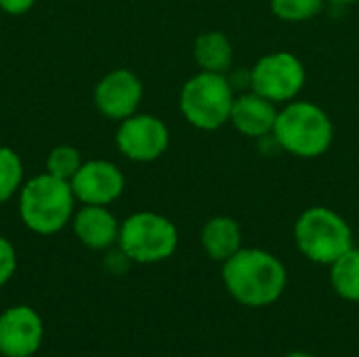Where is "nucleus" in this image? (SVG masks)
<instances>
[{
	"instance_id": "obj_1",
	"label": "nucleus",
	"mask_w": 359,
	"mask_h": 357,
	"mask_svg": "<svg viewBox=\"0 0 359 357\" xmlns=\"http://www.w3.org/2000/svg\"><path fill=\"white\" fill-rule=\"evenodd\" d=\"M284 263L261 248H240L223 263V284L227 292L246 307H267L286 288Z\"/></svg>"
},
{
	"instance_id": "obj_2",
	"label": "nucleus",
	"mask_w": 359,
	"mask_h": 357,
	"mask_svg": "<svg viewBox=\"0 0 359 357\" xmlns=\"http://www.w3.org/2000/svg\"><path fill=\"white\" fill-rule=\"evenodd\" d=\"M271 137L286 154L313 160L330 149L334 141V124L322 105L294 99L278 109Z\"/></svg>"
},
{
	"instance_id": "obj_3",
	"label": "nucleus",
	"mask_w": 359,
	"mask_h": 357,
	"mask_svg": "<svg viewBox=\"0 0 359 357\" xmlns=\"http://www.w3.org/2000/svg\"><path fill=\"white\" fill-rule=\"evenodd\" d=\"M76 202L69 181L42 173L21 185L19 217L29 231L53 236L72 221Z\"/></svg>"
},
{
	"instance_id": "obj_4",
	"label": "nucleus",
	"mask_w": 359,
	"mask_h": 357,
	"mask_svg": "<svg viewBox=\"0 0 359 357\" xmlns=\"http://www.w3.org/2000/svg\"><path fill=\"white\" fill-rule=\"evenodd\" d=\"M236 88L227 74L198 72L179 93V109L187 124L198 130H219L229 122Z\"/></svg>"
},
{
	"instance_id": "obj_5",
	"label": "nucleus",
	"mask_w": 359,
	"mask_h": 357,
	"mask_svg": "<svg viewBox=\"0 0 359 357\" xmlns=\"http://www.w3.org/2000/svg\"><path fill=\"white\" fill-rule=\"evenodd\" d=\"M294 242L301 255L318 265H332L353 248V231L343 215L326 206L303 210L294 223Z\"/></svg>"
},
{
	"instance_id": "obj_6",
	"label": "nucleus",
	"mask_w": 359,
	"mask_h": 357,
	"mask_svg": "<svg viewBox=\"0 0 359 357\" xmlns=\"http://www.w3.org/2000/svg\"><path fill=\"white\" fill-rule=\"evenodd\" d=\"M118 246L133 263L151 265L175 255L179 246V231L168 217L141 210L120 223Z\"/></svg>"
},
{
	"instance_id": "obj_7",
	"label": "nucleus",
	"mask_w": 359,
	"mask_h": 357,
	"mask_svg": "<svg viewBox=\"0 0 359 357\" xmlns=\"http://www.w3.org/2000/svg\"><path fill=\"white\" fill-rule=\"evenodd\" d=\"M248 90L259 93L276 105H284L301 95L307 82V69L297 55L273 50L257 59L248 69Z\"/></svg>"
},
{
	"instance_id": "obj_8",
	"label": "nucleus",
	"mask_w": 359,
	"mask_h": 357,
	"mask_svg": "<svg viewBox=\"0 0 359 357\" xmlns=\"http://www.w3.org/2000/svg\"><path fill=\"white\" fill-rule=\"evenodd\" d=\"M116 145L120 154L133 162H154L166 154L170 145V130L162 118L137 112L120 122Z\"/></svg>"
},
{
	"instance_id": "obj_9",
	"label": "nucleus",
	"mask_w": 359,
	"mask_h": 357,
	"mask_svg": "<svg viewBox=\"0 0 359 357\" xmlns=\"http://www.w3.org/2000/svg\"><path fill=\"white\" fill-rule=\"evenodd\" d=\"M143 101V82L141 78L126 67L107 72L93 90V103L97 112L109 120H126L139 112Z\"/></svg>"
},
{
	"instance_id": "obj_10",
	"label": "nucleus",
	"mask_w": 359,
	"mask_h": 357,
	"mask_svg": "<svg viewBox=\"0 0 359 357\" xmlns=\"http://www.w3.org/2000/svg\"><path fill=\"white\" fill-rule=\"evenodd\" d=\"M69 183L78 202L95 206L114 204L124 194L126 187L124 173L109 160L82 162V166L78 168Z\"/></svg>"
},
{
	"instance_id": "obj_11",
	"label": "nucleus",
	"mask_w": 359,
	"mask_h": 357,
	"mask_svg": "<svg viewBox=\"0 0 359 357\" xmlns=\"http://www.w3.org/2000/svg\"><path fill=\"white\" fill-rule=\"evenodd\" d=\"M44 339V324L36 309L15 305L0 314V356L32 357Z\"/></svg>"
},
{
	"instance_id": "obj_12",
	"label": "nucleus",
	"mask_w": 359,
	"mask_h": 357,
	"mask_svg": "<svg viewBox=\"0 0 359 357\" xmlns=\"http://www.w3.org/2000/svg\"><path fill=\"white\" fill-rule=\"evenodd\" d=\"M278 105L265 97H261L255 90H244L242 95H236L229 124L248 139H263L273 133L276 118H278Z\"/></svg>"
},
{
	"instance_id": "obj_13",
	"label": "nucleus",
	"mask_w": 359,
	"mask_h": 357,
	"mask_svg": "<svg viewBox=\"0 0 359 357\" xmlns=\"http://www.w3.org/2000/svg\"><path fill=\"white\" fill-rule=\"evenodd\" d=\"M72 227L76 238L90 250H107L120 238V223L107 206L82 204L72 217Z\"/></svg>"
},
{
	"instance_id": "obj_14",
	"label": "nucleus",
	"mask_w": 359,
	"mask_h": 357,
	"mask_svg": "<svg viewBox=\"0 0 359 357\" xmlns=\"http://www.w3.org/2000/svg\"><path fill=\"white\" fill-rule=\"evenodd\" d=\"M200 244L212 261L225 263L242 248V227L233 217H212L200 231Z\"/></svg>"
},
{
	"instance_id": "obj_15",
	"label": "nucleus",
	"mask_w": 359,
	"mask_h": 357,
	"mask_svg": "<svg viewBox=\"0 0 359 357\" xmlns=\"http://www.w3.org/2000/svg\"><path fill=\"white\" fill-rule=\"evenodd\" d=\"M194 59L200 72L229 74L233 65V44L225 32H202L194 42Z\"/></svg>"
},
{
	"instance_id": "obj_16",
	"label": "nucleus",
	"mask_w": 359,
	"mask_h": 357,
	"mask_svg": "<svg viewBox=\"0 0 359 357\" xmlns=\"http://www.w3.org/2000/svg\"><path fill=\"white\" fill-rule=\"evenodd\" d=\"M330 282L341 299L359 303V248H349L330 265Z\"/></svg>"
},
{
	"instance_id": "obj_17",
	"label": "nucleus",
	"mask_w": 359,
	"mask_h": 357,
	"mask_svg": "<svg viewBox=\"0 0 359 357\" xmlns=\"http://www.w3.org/2000/svg\"><path fill=\"white\" fill-rule=\"evenodd\" d=\"M23 185V162L19 154L6 145L0 147V204L19 194Z\"/></svg>"
},
{
	"instance_id": "obj_18",
	"label": "nucleus",
	"mask_w": 359,
	"mask_h": 357,
	"mask_svg": "<svg viewBox=\"0 0 359 357\" xmlns=\"http://www.w3.org/2000/svg\"><path fill=\"white\" fill-rule=\"evenodd\" d=\"M326 0H269L271 13L286 23H303L322 13Z\"/></svg>"
},
{
	"instance_id": "obj_19",
	"label": "nucleus",
	"mask_w": 359,
	"mask_h": 357,
	"mask_svg": "<svg viewBox=\"0 0 359 357\" xmlns=\"http://www.w3.org/2000/svg\"><path fill=\"white\" fill-rule=\"evenodd\" d=\"M82 166V156L74 145H57L46 158V173L63 181H72Z\"/></svg>"
},
{
	"instance_id": "obj_20",
	"label": "nucleus",
	"mask_w": 359,
	"mask_h": 357,
	"mask_svg": "<svg viewBox=\"0 0 359 357\" xmlns=\"http://www.w3.org/2000/svg\"><path fill=\"white\" fill-rule=\"evenodd\" d=\"M17 271V252L15 246L0 236V286H4Z\"/></svg>"
},
{
	"instance_id": "obj_21",
	"label": "nucleus",
	"mask_w": 359,
	"mask_h": 357,
	"mask_svg": "<svg viewBox=\"0 0 359 357\" xmlns=\"http://www.w3.org/2000/svg\"><path fill=\"white\" fill-rule=\"evenodd\" d=\"M34 4L36 0H0V11L17 17V15H25L27 11H32Z\"/></svg>"
},
{
	"instance_id": "obj_22",
	"label": "nucleus",
	"mask_w": 359,
	"mask_h": 357,
	"mask_svg": "<svg viewBox=\"0 0 359 357\" xmlns=\"http://www.w3.org/2000/svg\"><path fill=\"white\" fill-rule=\"evenodd\" d=\"M330 4H337V6H349V4H355L359 0H326Z\"/></svg>"
},
{
	"instance_id": "obj_23",
	"label": "nucleus",
	"mask_w": 359,
	"mask_h": 357,
	"mask_svg": "<svg viewBox=\"0 0 359 357\" xmlns=\"http://www.w3.org/2000/svg\"><path fill=\"white\" fill-rule=\"evenodd\" d=\"M286 357H313V356H309V353H303V351H294V353H288Z\"/></svg>"
}]
</instances>
